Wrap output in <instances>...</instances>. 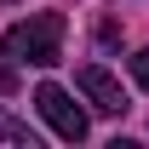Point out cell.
<instances>
[{"label":"cell","mask_w":149,"mask_h":149,"mask_svg":"<svg viewBox=\"0 0 149 149\" xmlns=\"http://www.w3.org/2000/svg\"><path fill=\"white\" fill-rule=\"evenodd\" d=\"M0 52L12 63H35V69H52L63 57V12H35L29 23H12Z\"/></svg>","instance_id":"6da1fadb"},{"label":"cell","mask_w":149,"mask_h":149,"mask_svg":"<svg viewBox=\"0 0 149 149\" xmlns=\"http://www.w3.org/2000/svg\"><path fill=\"white\" fill-rule=\"evenodd\" d=\"M74 80H80V92H86V103H92L97 115H126V92H120V80H115L109 69L86 63V69L74 74Z\"/></svg>","instance_id":"3957f363"},{"label":"cell","mask_w":149,"mask_h":149,"mask_svg":"<svg viewBox=\"0 0 149 149\" xmlns=\"http://www.w3.org/2000/svg\"><path fill=\"white\" fill-rule=\"evenodd\" d=\"M35 109H40V120H46V126H52L63 143H80V138L92 132L86 109H80V103H74L63 86H52V80H46V86H35Z\"/></svg>","instance_id":"7a4b0ae2"},{"label":"cell","mask_w":149,"mask_h":149,"mask_svg":"<svg viewBox=\"0 0 149 149\" xmlns=\"http://www.w3.org/2000/svg\"><path fill=\"white\" fill-rule=\"evenodd\" d=\"M132 74H138V86L149 92V46H143V52H132Z\"/></svg>","instance_id":"277c9868"}]
</instances>
